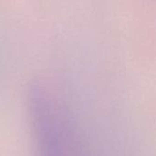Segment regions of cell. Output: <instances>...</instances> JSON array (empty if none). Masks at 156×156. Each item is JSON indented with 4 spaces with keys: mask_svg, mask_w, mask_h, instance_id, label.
<instances>
[{
    "mask_svg": "<svg viewBox=\"0 0 156 156\" xmlns=\"http://www.w3.org/2000/svg\"><path fill=\"white\" fill-rule=\"evenodd\" d=\"M0 71H1V56H0Z\"/></svg>",
    "mask_w": 156,
    "mask_h": 156,
    "instance_id": "obj_1",
    "label": "cell"
}]
</instances>
